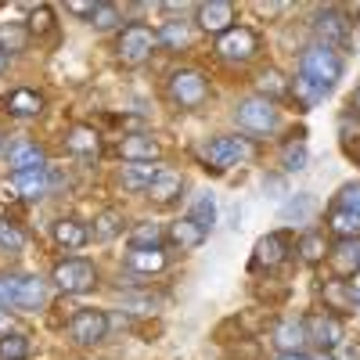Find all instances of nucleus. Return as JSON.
Instances as JSON below:
<instances>
[{"instance_id":"393cba45","label":"nucleus","mask_w":360,"mask_h":360,"mask_svg":"<svg viewBox=\"0 0 360 360\" xmlns=\"http://www.w3.org/2000/svg\"><path fill=\"white\" fill-rule=\"evenodd\" d=\"M54 242L62 249H83L90 242V231L79 220H58L54 224Z\"/></svg>"},{"instance_id":"4c0bfd02","label":"nucleus","mask_w":360,"mask_h":360,"mask_svg":"<svg viewBox=\"0 0 360 360\" xmlns=\"http://www.w3.org/2000/svg\"><path fill=\"white\" fill-rule=\"evenodd\" d=\"M0 249L4 252H22L25 249V231L11 220H0Z\"/></svg>"},{"instance_id":"0eeeda50","label":"nucleus","mask_w":360,"mask_h":360,"mask_svg":"<svg viewBox=\"0 0 360 360\" xmlns=\"http://www.w3.org/2000/svg\"><path fill=\"white\" fill-rule=\"evenodd\" d=\"M259 51V37L252 33V29L245 25H231L224 37H217V54L224 58V62H252Z\"/></svg>"},{"instance_id":"5701e85b","label":"nucleus","mask_w":360,"mask_h":360,"mask_svg":"<svg viewBox=\"0 0 360 360\" xmlns=\"http://www.w3.org/2000/svg\"><path fill=\"white\" fill-rule=\"evenodd\" d=\"M180 188H184L180 173H173V169H159V176L152 180V188H148V198H155L159 205H169V202L180 195Z\"/></svg>"},{"instance_id":"ddd939ff","label":"nucleus","mask_w":360,"mask_h":360,"mask_svg":"<svg viewBox=\"0 0 360 360\" xmlns=\"http://www.w3.org/2000/svg\"><path fill=\"white\" fill-rule=\"evenodd\" d=\"M11 191L18 195V198H25V202H37V198H44L47 191H51V173H47V166L44 169H22V173H11Z\"/></svg>"},{"instance_id":"9b49d317","label":"nucleus","mask_w":360,"mask_h":360,"mask_svg":"<svg viewBox=\"0 0 360 360\" xmlns=\"http://www.w3.org/2000/svg\"><path fill=\"white\" fill-rule=\"evenodd\" d=\"M288 249H292V234L288 231H274V234L259 238V242H256V256H252V270H263V266L274 270V266H281Z\"/></svg>"},{"instance_id":"f257e3e1","label":"nucleus","mask_w":360,"mask_h":360,"mask_svg":"<svg viewBox=\"0 0 360 360\" xmlns=\"http://www.w3.org/2000/svg\"><path fill=\"white\" fill-rule=\"evenodd\" d=\"M155 47H159V33H155V29L144 25V22H130L123 33H119L115 54H119V62H123V65H144Z\"/></svg>"},{"instance_id":"39448f33","label":"nucleus","mask_w":360,"mask_h":360,"mask_svg":"<svg viewBox=\"0 0 360 360\" xmlns=\"http://www.w3.org/2000/svg\"><path fill=\"white\" fill-rule=\"evenodd\" d=\"M94 281H98V270H94V263H90V259L72 256V259H62V263L54 266V285L62 288L65 295L90 292V288H94Z\"/></svg>"},{"instance_id":"58836bf2","label":"nucleus","mask_w":360,"mask_h":360,"mask_svg":"<svg viewBox=\"0 0 360 360\" xmlns=\"http://www.w3.org/2000/svg\"><path fill=\"white\" fill-rule=\"evenodd\" d=\"M25 356H29V339L25 335L11 332V335L0 339V360H25Z\"/></svg>"},{"instance_id":"a878e982","label":"nucleus","mask_w":360,"mask_h":360,"mask_svg":"<svg viewBox=\"0 0 360 360\" xmlns=\"http://www.w3.org/2000/svg\"><path fill=\"white\" fill-rule=\"evenodd\" d=\"M169 242L180 245V249H198V245L205 242V231H202L191 217H184V220H176V224L169 227Z\"/></svg>"},{"instance_id":"a19ab883","label":"nucleus","mask_w":360,"mask_h":360,"mask_svg":"<svg viewBox=\"0 0 360 360\" xmlns=\"http://www.w3.org/2000/svg\"><path fill=\"white\" fill-rule=\"evenodd\" d=\"M18 288H22L18 274H0V310H8V307L18 303Z\"/></svg>"},{"instance_id":"412c9836","label":"nucleus","mask_w":360,"mask_h":360,"mask_svg":"<svg viewBox=\"0 0 360 360\" xmlns=\"http://www.w3.org/2000/svg\"><path fill=\"white\" fill-rule=\"evenodd\" d=\"M274 342H278L281 353H303V346H307V328H303V321H281V324L274 328Z\"/></svg>"},{"instance_id":"c03bdc74","label":"nucleus","mask_w":360,"mask_h":360,"mask_svg":"<svg viewBox=\"0 0 360 360\" xmlns=\"http://www.w3.org/2000/svg\"><path fill=\"white\" fill-rule=\"evenodd\" d=\"M127 307H130L134 314H152V310H155V299H152V295H127Z\"/></svg>"},{"instance_id":"aec40b11","label":"nucleus","mask_w":360,"mask_h":360,"mask_svg":"<svg viewBox=\"0 0 360 360\" xmlns=\"http://www.w3.org/2000/svg\"><path fill=\"white\" fill-rule=\"evenodd\" d=\"M169 256L162 249H130L127 252V266L134 270V274H159V270H166Z\"/></svg>"},{"instance_id":"f704fd0d","label":"nucleus","mask_w":360,"mask_h":360,"mask_svg":"<svg viewBox=\"0 0 360 360\" xmlns=\"http://www.w3.org/2000/svg\"><path fill=\"white\" fill-rule=\"evenodd\" d=\"M130 249H162V227H159V224H141V227H134Z\"/></svg>"},{"instance_id":"3c124183","label":"nucleus","mask_w":360,"mask_h":360,"mask_svg":"<svg viewBox=\"0 0 360 360\" xmlns=\"http://www.w3.org/2000/svg\"><path fill=\"white\" fill-rule=\"evenodd\" d=\"M353 307H360V281L353 285Z\"/></svg>"},{"instance_id":"6e6d98bb","label":"nucleus","mask_w":360,"mask_h":360,"mask_svg":"<svg viewBox=\"0 0 360 360\" xmlns=\"http://www.w3.org/2000/svg\"><path fill=\"white\" fill-rule=\"evenodd\" d=\"M0 152H4V134H0Z\"/></svg>"},{"instance_id":"dca6fc26","label":"nucleus","mask_w":360,"mask_h":360,"mask_svg":"<svg viewBox=\"0 0 360 360\" xmlns=\"http://www.w3.org/2000/svg\"><path fill=\"white\" fill-rule=\"evenodd\" d=\"M4 112L18 115V119H33V115L44 112V94H37V90H29V86H18L4 98Z\"/></svg>"},{"instance_id":"f8f14e48","label":"nucleus","mask_w":360,"mask_h":360,"mask_svg":"<svg viewBox=\"0 0 360 360\" xmlns=\"http://www.w3.org/2000/svg\"><path fill=\"white\" fill-rule=\"evenodd\" d=\"M195 22L205 29V33L224 37L231 29V22H234V4H231V0H205V4H198Z\"/></svg>"},{"instance_id":"4be33fe9","label":"nucleus","mask_w":360,"mask_h":360,"mask_svg":"<svg viewBox=\"0 0 360 360\" xmlns=\"http://www.w3.org/2000/svg\"><path fill=\"white\" fill-rule=\"evenodd\" d=\"M314 213H317V198H314L310 191H299V195H292V198L281 205V220H285V224H307Z\"/></svg>"},{"instance_id":"2eb2a0df","label":"nucleus","mask_w":360,"mask_h":360,"mask_svg":"<svg viewBox=\"0 0 360 360\" xmlns=\"http://www.w3.org/2000/svg\"><path fill=\"white\" fill-rule=\"evenodd\" d=\"M119 155L127 162H155L159 159V141L148 134H127L119 141Z\"/></svg>"},{"instance_id":"b1692460","label":"nucleus","mask_w":360,"mask_h":360,"mask_svg":"<svg viewBox=\"0 0 360 360\" xmlns=\"http://www.w3.org/2000/svg\"><path fill=\"white\" fill-rule=\"evenodd\" d=\"M328 231H332L339 242H349V238H360V217L349 213V209H339L332 205V213H328Z\"/></svg>"},{"instance_id":"7c9ffc66","label":"nucleus","mask_w":360,"mask_h":360,"mask_svg":"<svg viewBox=\"0 0 360 360\" xmlns=\"http://www.w3.org/2000/svg\"><path fill=\"white\" fill-rule=\"evenodd\" d=\"M256 86H259V98H266V101L288 94V83H285V76H281L278 69H263V72L256 76Z\"/></svg>"},{"instance_id":"a211bd4d","label":"nucleus","mask_w":360,"mask_h":360,"mask_svg":"<svg viewBox=\"0 0 360 360\" xmlns=\"http://www.w3.org/2000/svg\"><path fill=\"white\" fill-rule=\"evenodd\" d=\"M159 169L162 166H155V162H127L123 173H119V180H123L127 191H148V188H152V180L159 176Z\"/></svg>"},{"instance_id":"cd10ccee","label":"nucleus","mask_w":360,"mask_h":360,"mask_svg":"<svg viewBox=\"0 0 360 360\" xmlns=\"http://www.w3.org/2000/svg\"><path fill=\"white\" fill-rule=\"evenodd\" d=\"M47 303V281L40 278H22V288H18V310H40Z\"/></svg>"},{"instance_id":"c756f323","label":"nucleus","mask_w":360,"mask_h":360,"mask_svg":"<svg viewBox=\"0 0 360 360\" xmlns=\"http://www.w3.org/2000/svg\"><path fill=\"white\" fill-rule=\"evenodd\" d=\"M292 94H295V101L303 105V108H314L317 101H324L328 94H332V90H324L321 83H314V79H307V76H295Z\"/></svg>"},{"instance_id":"9d476101","label":"nucleus","mask_w":360,"mask_h":360,"mask_svg":"<svg viewBox=\"0 0 360 360\" xmlns=\"http://www.w3.org/2000/svg\"><path fill=\"white\" fill-rule=\"evenodd\" d=\"M303 328H307V342H314V346H321V353H328V349H335L339 346V339H342V324H339V317L335 314H310L307 321H303Z\"/></svg>"},{"instance_id":"20e7f679","label":"nucleus","mask_w":360,"mask_h":360,"mask_svg":"<svg viewBox=\"0 0 360 360\" xmlns=\"http://www.w3.org/2000/svg\"><path fill=\"white\" fill-rule=\"evenodd\" d=\"M169 98L180 108H198L209 98V79L198 69H176L169 76Z\"/></svg>"},{"instance_id":"72a5a7b5","label":"nucleus","mask_w":360,"mask_h":360,"mask_svg":"<svg viewBox=\"0 0 360 360\" xmlns=\"http://www.w3.org/2000/svg\"><path fill=\"white\" fill-rule=\"evenodd\" d=\"M159 44H166V47H188L191 44V25L188 22H166L162 29H159Z\"/></svg>"},{"instance_id":"4d7b16f0","label":"nucleus","mask_w":360,"mask_h":360,"mask_svg":"<svg viewBox=\"0 0 360 360\" xmlns=\"http://www.w3.org/2000/svg\"><path fill=\"white\" fill-rule=\"evenodd\" d=\"M356 162H360V155H356Z\"/></svg>"},{"instance_id":"09e8293b","label":"nucleus","mask_w":360,"mask_h":360,"mask_svg":"<svg viewBox=\"0 0 360 360\" xmlns=\"http://www.w3.org/2000/svg\"><path fill=\"white\" fill-rule=\"evenodd\" d=\"M278 360H314V356H307V353H281Z\"/></svg>"},{"instance_id":"c9c22d12","label":"nucleus","mask_w":360,"mask_h":360,"mask_svg":"<svg viewBox=\"0 0 360 360\" xmlns=\"http://www.w3.org/2000/svg\"><path fill=\"white\" fill-rule=\"evenodd\" d=\"M307 162H310V152H307V144H303V141H288V144L281 148V166H285L288 173L307 169Z\"/></svg>"},{"instance_id":"2f4dec72","label":"nucleus","mask_w":360,"mask_h":360,"mask_svg":"<svg viewBox=\"0 0 360 360\" xmlns=\"http://www.w3.org/2000/svg\"><path fill=\"white\" fill-rule=\"evenodd\" d=\"M119 231H123V213H119V209H105V213L94 217V238L98 242H112Z\"/></svg>"},{"instance_id":"f03ea898","label":"nucleus","mask_w":360,"mask_h":360,"mask_svg":"<svg viewBox=\"0 0 360 360\" xmlns=\"http://www.w3.org/2000/svg\"><path fill=\"white\" fill-rule=\"evenodd\" d=\"M299 76H307L314 83H321L324 90H335V83L342 79V58L328 47H310L303 51V62H299Z\"/></svg>"},{"instance_id":"4468645a","label":"nucleus","mask_w":360,"mask_h":360,"mask_svg":"<svg viewBox=\"0 0 360 360\" xmlns=\"http://www.w3.org/2000/svg\"><path fill=\"white\" fill-rule=\"evenodd\" d=\"M8 166L11 173H22V169H44L47 166V155L37 141H15L8 148Z\"/></svg>"},{"instance_id":"a18cd8bd","label":"nucleus","mask_w":360,"mask_h":360,"mask_svg":"<svg viewBox=\"0 0 360 360\" xmlns=\"http://www.w3.org/2000/svg\"><path fill=\"white\" fill-rule=\"evenodd\" d=\"M69 11H72V15H79V18H94L98 4H94V0H90V4H86V0H72V4H69Z\"/></svg>"},{"instance_id":"6e6552de","label":"nucleus","mask_w":360,"mask_h":360,"mask_svg":"<svg viewBox=\"0 0 360 360\" xmlns=\"http://www.w3.org/2000/svg\"><path fill=\"white\" fill-rule=\"evenodd\" d=\"M69 335L79 346H98L108 335V314L105 310H79L69 321Z\"/></svg>"},{"instance_id":"8fccbe9b","label":"nucleus","mask_w":360,"mask_h":360,"mask_svg":"<svg viewBox=\"0 0 360 360\" xmlns=\"http://www.w3.org/2000/svg\"><path fill=\"white\" fill-rule=\"evenodd\" d=\"M349 108H353V112H356V115H360V86H356V90H353V98H349Z\"/></svg>"},{"instance_id":"37998d69","label":"nucleus","mask_w":360,"mask_h":360,"mask_svg":"<svg viewBox=\"0 0 360 360\" xmlns=\"http://www.w3.org/2000/svg\"><path fill=\"white\" fill-rule=\"evenodd\" d=\"M94 29H112L115 22H119V8L115 4H98V11H94Z\"/></svg>"},{"instance_id":"bb28decb","label":"nucleus","mask_w":360,"mask_h":360,"mask_svg":"<svg viewBox=\"0 0 360 360\" xmlns=\"http://www.w3.org/2000/svg\"><path fill=\"white\" fill-rule=\"evenodd\" d=\"M29 25H22V22H4L0 25V51L4 54H22L25 47H29Z\"/></svg>"},{"instance_id":"79ce46f5","label":"nucleus","mask_w":360,"mask_h":360,"mask_svg":"<svg viewBox=\"0 0 360 360\" xmlns=\"http://www.w3.org/2000/svg\"><path fill=\"white\" fill-rule=\"evenodd\" d=\"M339 209H349V213H356L360 217V184H346L342 191H339V202H335Z\"/></svg>"},{"instance_id":"7ed1b4c3","label":"nucleus","mask_w":360,"mask_h":360,"mask_svg":"<svg viewBox=\"0 0 360 360\" xmlns=\"http://www.w3.org/2000/svg\"><path fill=\"white\" fill-rule=\"evenodd\" d=\"M234 119H238V127L249 130V134H274L278 130V108H274V101H266V98L238 101Z\"/></svg>"},{"instance_id":"49530a36","label":"nucleus","mask_w":360,"mask_h":360,"mask_svg":"<svg viewBox=\"0 0 360 360\" xmlns=\"http://www.w3.org/2000/svg\"><path fill=\"white\" fill-rule=\"evenodd\" d=\"M281 11H285V4H256V15H263V18H274Z\"/></svg>"},{"instance_id":"ea45409f","label":"nucleus","mask_w":360,"mask_h":360,"mask_svg":"<svg viewBox=\"0 0 360 360\" xmlns=\"http://www.w3.org/2000/svg\"><path fill=\"white\" fill-rule=\"evenodd\" d=\"M29 33H37V37L54 33V15H51L47 4H37V8H33V15H29Z\"/></svg>"},{"instance_id":"e433bc0d","label":"nucleus","mask_w":360,"mask_h":360,"mask_svg":"<svg viewBox=\"0 0 360 360\" xmlns=\"http://www.w3.org/2000/svg\"><path fill=\"white\" fill-rule=\"evenodd\" d=\"M191 220L209 234V231H213L217 227V198L213 195H202L198 202H195V209H191Z\"/></svg>"},{"instance_id":"5fc2aeb1","label":"nucleus","mask_w":360,"mask_h":360,"mask_svg":"<svg viewBox=\"0 0 360 360\" xmlns=\"http://www.w3.org/2000/svg\"><path fill=\"white\" fill-rule=\"evenodd\" d=\"M314 360H332V356H328V353H321V356H314Z\"/></svg>"},{"instance_id":"de8ad7c7","label":"nucleus","mask_w":360,"mask_h":360,"mask_svg":"<svg viewBox=\"0 0 360 360\" xmlns=\"http://www.w3.org/2000/svg\"><path fill=\"white\" fill-rule=\"evenodd\" d=\"M11 335V314L8 310H0V339Z\"/></svg>"},{"instance_id":"f3484780","label":"nucleus","mask_w":360,"mask_h":360,"mask_svg":"<svg viewBox=\"0 0 360 360\" xmlns=\"http://www.w3.org/2000/svg\"><path fill=\"white\" fill-rule=\"evenodd\" d=\"M65 148L72 155H79V159H94L98 152H101V137H98V130L94 127H72L69 134H65Z\"/></svg>"},{"instance_id":"6ab92c4d","label":"nucleus","mask_w":360,"mask_h":360,"mask_svg":"<svg viewBox=\"0 0 360 360\" xmlns=\"http://www.w3.org/2000/svg\"><path fill=\"white\" fill-rule=\"evenodd\" d=\"M332 259V270L339 278H349V274H356L360 270V238H349V242H339L335 245V252L328 256Z\"/></svg>"},{"instance_id":"864d4df0","label":"nucleus","mask_w":360,"mask_h":360,"mask_svg":"<svg viewBox=\"0 0 360 360\" xmlns=\"http://www.w3.org/2000/svg\"><path fill=\"white\" fill-rule=\"evenodd\" d=\"M353 360H360V339H356V346H353Z\"/></svg>"},{"instance_id":"c85d7f7f","label":"nucleus","mask_w":360,"mask_h":360,"mask_svg":"<svg viewBox=\"0 0 360 360\" xmlns=\"http://www.w3.org/2000/svg\"><path fill=\"white\" fill-rule=\"evenodd\" d=\"M324 310H339V314L353 310V285H346V281H328V285H324Z\"/></svg>"},{"instance_id":"1a4fd4ad","label":"nucleus","mask_w":360,"mask_h":360,"mask_svg":"<svg viewBox=\"0 0 360 360\" xmlns=\"http://www.w3.org/2000/svg\"><path fill=\"white\" fill-rule=\"evenodd\" d=\"M242 159H249L245 137H217L205 144V166H213V169H231Z\"/></svg>"},{"instance_id":"603ef678","label":"nucleus","mask_w":360,"mask_h":360,"mask_svg":"<svg viewBox=\"0 0 360 360\" xmlns=\"http://www.w3.org/2000/svg\"><path fill=\"white\" fill-rule=\"evenodd\" d=\"M4 69H8V54H4V51H0V72H4Z\"/></svg>"},{"instance_id":"473e14b6","label":"nucleus","mask_w":360,"mask_h":360,"mask_svg":"<svg viewBox=\"0 0 360 360\" xmlns=\"http://www.w3.org/2000/svg\"><path fill=\"white\" fill-rule=\"evenodd\" d=\"M328 252V242L321 231H307L303 238H299V256H303V263H321Z\"/></svg>"},{"instance_id":"423d86ee","label":"nucleus","mask_w":360,"mask_h":360,"mask_svg":"<svg viewBox=\"0 0 360 360\" xmlns=\"http://www.w3.org/2000/svg\"><path fill=\"white\" fill-rule=\"evenodd\" d=\"M314 29H317V37H321V47H328V51L349 47V40H353V22H349L346 11H339V8H324V11H317Z\"/></svg>"}]
</instances>
